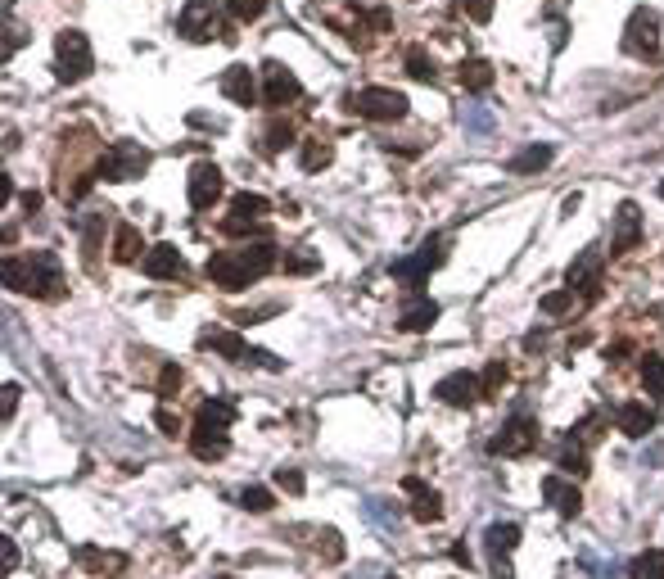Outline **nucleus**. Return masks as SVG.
I'll return each mask as SVG.
<instances>
[{"mask_svg":"<svg viewBox=\"0 0 664 579\" xmlns=\"http://www.w3.org/2000/svg\"><path fill=\"white\" fill-rule=\"evenodd\" d=\"M628 579H664V548H646L633 557Z\"/></svg>","mask_w":664,"mask_h":579,"instance_id":"31","label":"nucleus"},{"mask_svg":"<svg viewBox=\"0 0 664 579\" xmlns=\"http://www.w3.org/2000/svg\"><path fill=\"white\" fill-rule=\"evenodd\" d=\"M434 322H439V304H430V299H416L412 308H403V317H398V331L421 335V331H430Z\"/></svg>","mask_w":664,"mask_h":579,"instance_id":"25","label":"nucleus"},{"mask_svg":"<svg viewBox=\"0 0 664 579\" xmlns=\"http://www.w3.org/2000/svg\"><path fill=\"white\" fill-rule=\"evenodd\" d=\"M240 507H244V512H253V516H262V512H272V507H276V498H272V489L249 485L240 494Z\"/></svg>","mask_w":664,"mask_h":579,"instance_id":"35","label":"nucleus"},{"mask_svg":"<svg viewBox=\"0 0 664 579\" xmlns=\"http://www.w3.org/2000/svg\"><path fill=\"white\" fill-rule=\"evenodd\" d=\"M290 141H294V127L285 123V118H272L267 132H262V154H281Z\"/></svg>","mask_w":664,"mask_h":579,"instance_id":"33","label":"nucleus"},{"mask_svg":"<svg viewBox=\"0 0 664 579\" xmlns=\"http://www.w3.org/2000/svg\"><path fill=\"white\" fill-rule=\"evenodd\" d=\"M299 95H303L299 77H294L281 59H267V64H262V105H267V109H285V105H294Z\"/></svg>","mask_w":664,"mask_h":579,"instance_id":"12","label":"nucleus"},{"mask_svg":"<svg viewBox=\"0 0 664 579\" xmlns=\"http://www.w3.org/2000/svg\"><path fill=\"white\" fill-rule=\"evenodd\" d=\"M552 159H556V150H552V145H529V150L511 154V163H506V168H511L515 177H529V172H543Z\"/></svg>","mask_w":664,"mask_h":579,"instance_id":"27","label":"nucleus"},{"mask_svg":"<svg viewBox=\"0 0 664 579\" xmlns=\"http://www.w3.org/2000/svg\"><path fill=\"white\" fill-rule=\"evenodd\" d=\"M55 68H59V82H82L86 73L95 68V55H91V41L82 32H59L55 37Z\"/></svg>","mask_w":664,"mask_h":579,"instance_id":"10","label":"nucleus"},{"mask_svg":"<svg viewBox=\"0 0 664 579\" xmlns=\"http://www.w3.org/2000/svg\"><path fill=\"white\" fill-rule=\"evenodd\" d=\"M262 10H267V0H226V14H231L235 23H253V19H262Z\"/></svg>","mask_w":664,"mask_h":579,"instance_id":"38","label":"nucleus"},{"mask_svg":"<svg viewBox=\"0 0 664 579\" xmlns=\"http://www.w3.org/2000/svg\"><path fill=\"white\" fill-rule=\"evenodd\" d=\"M543 498H547V507H552L556 516H565V521H574V516L583 512L579 485H570L565 475H547V480H543Z\"/></svg>","mask_w":664,"mask_h":579,"instance_id":"18","label":"nucleus"},{"mask_svg":"<svg viewBox=\"0 0 664 579\" xmlns=\"http://www.w3.org/2000/svg\"><path fill=\"white\" fill-rule=\"evenodd\" d=\"M642 245V209L633 200L619 204L615 213V236H610V254H628V249Z\"/></svg>","mask_w":664,"mask_h":579,"instance_id":"17","label":"nucleus"},{"mask_svg":"<svg viewBox=\"0 0 664 579\" xmlns=\"http://www.w3.org/2000/svg\"><path fill=\"white\" fill-rule=\"evenodd\" d=\"M660 200H664V181H660Z\"/></svg>","mask_w":664,"mask_h":579,"instance_id":"50","label":"nucleus"},{"mask_svg":"<svg viewBox=\"0 0 664 579\" xmlns=\"http://www.w3.org/2000/svg\"><path fill=\"white\" fill-rule=\"evenodd\" d=\"M222 190H226V181H222V168H217V163H195V168H190L186 195H190V209L195 213L213 209V204L222 200Z\"/></svg>","mask_w":664,"mask_h":579,"instance_id":"15","label":"nucleus"},{"mask_svg":"<svg viewBox=\"0 0 664 579\" xmlns=\"http://www.w3.org/2000/svg\"><path fill=\"white\" fill-rule=\"evenodd\" d=\"M267 213H272V204L262 200V195H253V190H244V195H235V200H231V213L222 218V231H226V236H249V231L262 227Z\"/></svg>","mask_w":664,"mask_h":579,"instance_id":"14","label":"nucleus"},{"mask_svg":"<svg viewBox=\"0 0 664 579\" xmlns=\"http://www.w3.org/2000/svg\"><path fill=\"white\" fill-rule=\"evenodd\" d=\"M461 5H466V14L475 23H488L493 19V0H461Z\"/></svg>","mask_w":664,"mask_h":579,"instance_id":"45","label":"nucleus"},{"mask_svg":"<svg viewBox=\"0 0 664 579\" xmlns=\"http://www.w3.org/2000/svg\"><path fill=\"white\" fill-rule=\"evenodd\" d=\"M330 159H335L330 141H321V136H308V141H303V150H299L303 172H321V168H330Z\"/></svg>","mask_w":664,"mask_h":579,"instance_id":"30","label":"nucleus"},{"mask_svg":"<svg viewBox=\"0 0 664 579\" xmlns=\"http://www.w3.org/2000/svg\"><path fill=\"white\" fill-rule=\"evenodd\" d=\"M448 258V236H430L421 249H416L412 258H403V263H393V281H403L407 290H425V281H430V272Z\"/></svg>","mask_w":664,"mask_h":579,"instance_id":"7","label":"nucleus"},{"mask_svg":"<svg viewBox=\"0 0 664 579\" xmlns=\"http://www.w3.org/2000/svg\"><path fill=\"white\" fill-rule=\"evenodd\" d=\"M570 290H583L588 304L601 295V254L597 249H583V258L570 267Z\"/></svg>","mask_w":664,"mask_h":579,"instance_id":"22","label":"nucleus"},{"mask_svg":"<svg viewBox=\"0 0 664 579\" xmlns=\"http://www.w3.org/2000/svg\"><path fill=\"white\" fill-rule=\"evenodd\" d=\"M538 308H543L547 317L570 313V308H574V290H556V295H543V304H538Z\"/></svg>","mask_w":664,"mask_h":579,"instance_id":"39","label":"nucleus"},{"mask_svg":"<svg viewBox=\"0 0 664 579\" xmlns=\"http://www.w3.org/2000/svg\"><path fill=\"white\" fill-rule=\"evenodd\" d=\"M303 534H308V548H321V557H326V561H344V539H339V534L335 530H303Z\"/></svg>","mask_w":664,"mask_h":579,"instance_id":"34","label":"nucleus"},{"mask_svg":"<svg viewBox=\"0 0 664 579\" xmlns=\"http://www.w3.org/2000/svg\"><path fill=\"white\" fill-rule=\"evenodd\" d=\"M14 566H19V548H14V543H5V575H10Z\"/></svg>","mask_w":664,"mask_h":579,"instance_id":"48","label":"nucleus"},{"mask_svg":"<svg viewBox=\"0 0 664 579\" xmlns=\"http://www.w3.org/2000/svg\"><path fill=\"white\" fill-rule=\"evenodd\" d=\"M0 276L14 295H32V299H64L68 295V276L50 249H32V254H5Z\"/></svg>","mask_w":664,"mask_h":579,"instance_id":"1","label":"nucleus"},{"mask_svg":"<svg viewBox=\"0 0 664 579\" xmlns=\"http://www.w3.org/2000/svg\"><path fill=\"white\" fill-rule=\"evenodd\" d=\"M484 543H488V566H493V579H515L511 552H515V543H520V525H511V521L488 525Z\"/></svg>","mask_w":664,"mask_h":579,"instance_id":"13","label":"nucleus"},{"mask_svg":"<svg viewBox=\"0 0 664 579\" xmlns=\"http://www.w3.org/2000/svg\"><path fill=\"white\" fill-rule=\"evenodd\" d=\"M276 485H281L285 494H303V475L294 471V466H285V471H276Z\"/></svg>","mask_w":664,"mask_h":579,"instance_id":"44","label":"nucleus"},{"mask_svg":"<svg viewBox=\"0 0 664 579\" xmlns=\"http://www.w3.org/2000/svg\"><path fill=\"white\" fill-rule=\"evenodd\" d=\"M285 258L276 254V245L258 240V245H244V249H231V254H213L208 258V281H217L222 290H244V285L262 281V276L281 267Z\"/></svg>","mask_w":664,"mask_h":579,"instance_id":"2","label":"nucleus"},{"mask_svg":"<svg viewBox=\"0 0 664 579\" xmlns=\"http://www.w3.org/2000/svg\"><path fill=\"white\" fill-rule=\"evenodd\" d=\"M362 516H366V521H371L380 534H398V512H393L384 498H366V503H362Z\"/></svg>","mask_w":664,"mask_h":579,"instance_id":"32","label":"nucleus"},{"mask_svg":"<svg viewBox=\"0 0 664 579\" xmlns=\"http://www.w3.org/2000/svg\"><path fill=\"white\" fill-rule=\"evenodd\" d=\"M407 73H412L416 82H434V77H439V73H434V59L425 55L421 46H412V50H407Z\"/></svg>","mask_w":664,"mask_h":579,"instance_id":"36","label":"nucleus"},{"mask_svg":"<svg viewBox=\"0 0 664 579\" xmlns=\"http://www.w3.org/2000/svg\"><path fill=\"white\" fill-rule=\"evenodd\" d=\"M403 489H407V498H412V516H416L421 525H434V521L443 516V498L434 494L430 485H425L421 475H407Z\"/></svg>","mask_w":664,"mask_h":579,"instance_id":"20","label":"nucleus"},{"mask_svg":"<svg viewBox=\"0 0 664 579\" xmlns=\"http://www.w3.org/2000/svg\"><path fill=\"white\" fill-rule=\"evenodd\" d=\"M231 421H235L231 399H208L204 408L195 412V426H190V453H195L199 462H222L226 448H231V439H226Z\"/></svg>","mask_w":664,"mask_h":579,"instance_id":"3","label":"nucleus"},{"mask_svg":"<svg viewBox=\"0 0 664 579\" xmlns=\"http://www.w3.org/2000/svg\"><path fill=\"white\" fill-rule=\"evenodd\" d=\"M100 231H104V218H86V231H82L86 263H91V258H95V245H100Z\"/></svg>","mask_w":664,"mask_h":579,"instance_id":"42","label":"nucleus"},{"mask_svg":"<svg viewBox=\"0 0 664 579\" xmlns=\"http://www.w3.org/2000/svg\"><path fill=\"white\" fill-rule=\"evenodd\" d=\"M145 168H150V150L136 141H118L95 159V177L100 181H136L145 177Z\"/></svg>","mask_w":664,"mask_h":579,"instance_id":"6","label":"nucleus"},{"mask_svg":"<svg viewBox=\"0 0 664 579\" xmlns=\"http://www.w3.org/2000/svg\"><path fill=\"white\" fill-rule=\"evenodd\" d=\"M217 579H235V575H217Z\"/></svg>","mask_w":664,"mask_h":579,"instance_id":"51","label":"nucleus"},{"mask_svg":"<svg viewBox=\"0 0 664 579\" xmlns=\"http://www.w3.org/2000/svg\"><path fill=\"white\" fill-rule=\"evenodd\" d=\"M199 349H213V353H222V358L240 362V367H267V371H281V367H285L276 353L253 349L244 335L226 331V326H208V331H199Z\"/></svg>","mask_w":664,"mask_h":579,"instance_id":"4","label":"nucleus"},{"mask_svg":"<svg viewBox=\"0 0 664 579\" xmlns=\"http://www.w3.org/2000/svg\"><path fill=\"white\" fill-rule=\"evenodd\" d=\"M73 557H77V566L95 570V575H113V579H118L122 570H127V557H122V552H100V548H91V543H82Z\"/></svg>","mask_w":664,"mask_h":579,"instance_id":"24","label":"nucleus"},{"mask_svg":"<svg viewBox=\"0 0 664 579\" xmlns=\"http://www.w3.org/2000/svg\"><path fill=\"white\" fill-rule=\"evenodd\" d=\"M285 272H294V276L317 272V254H312V249H294V254L285 258Z\"/></svg>","mask_w":664,"mask_h":579,"instance_id":"40","label":"nucleus"},{"mask_svg":"<svg viewBox=\"0 0 664 579\" xmlns=\"http://www.w3.org/2000/svg\"><path fill=\"white\" fill-rule=\"evenodd\" d=\"M434 399L448 403V408H470V403L484 399V394H479V376L475 371H452V376H443L439 385H434Z\"/></svg>","mask_w":664,"mask_h":579,"instance_id":"16","label":"nucleus"},{"mask_svg":"<svg viewBox=\"0 0 664 579\" xmlns=\"http://www.w3.org/2000/svg\"><path fill=\"white\" fill-rule=\"evenodd\" d=\"M457 82L466 86V91L484 95L488 86H493V64H488V59H461V68H457Z\"/></svg>","mask_w":664,"mask_h":579,"instance_id":"28","label":"nucleus"},{"mask_svg":"<svg viewBox=\"0 0 664 579\" xmlns=\"http://www.w3.org/2000/svg\"><path fill=\"white\" fill-rule=\"evenodd\" d=\"M150 249H145L141 231L131 227V222H118V236H113V258L118 263H136V258H145Z\"/></svg>","mask_w":664,"mask_h":579,"instance_id":"26","label":"nucleus"},{"mask_svg":"<svg viewBox=\"0 0 664 579\" xmlns=\"http://www.w3.org/2000/svg\"><path fill=\"white\" fill-rule=\"evenodd\" d=\"M637 371H642V385L651 399H664V358L660 353H642L637 358Z\"/></svg>","mask_w":664,"mask_h":579,"instance_id":"29","label":"nucleus"},{"mask_svg":"<svg viewBox=\"0 0 664 579\" xmlns=\"http://www.w3.org/2000/svg\"><path fill=\"white\" fill-rule=\"evenodd\" d=\"M615 426H619V435H628V439L651 435V430H655V408H642V403H624V408L615 412Z\"/></svg>","mask_w":664,"mask_h":579,"instance_id":"23","label":"nucleus"},{"mask_svg":"<svg viewBox=\"0 0 664 579\" xmlns=\"http://www.w3.org/2000/svg\"><path fill=\"white\" fill-rule=\"evenodd\" d=\"M154 421H159V430H168V435H177V430H181L177 412H168V408H159V417H154Z\"/></svg>","mask_w":664,"mask_h":579,"instance_id":"47","label":"nucleus"},{"mask_svg":"<svg viewBox=\"0 0 664 579\" xmlns=\"http://www.w3.org/2000/svg\"><path fill=\"white\" fill-rule=\"evenodd\" d=\"M502 385H506V362H488L484 376H479V394H484V399H497Z\"/></svg>","mask_w":664,"mask_h":579,"instance_id":"37","label":"nucleus"},{"mask_svg":"<svg viewBox=\"0 0 664 579\" xmlns=\"http://www.w3.org/2000/svg\"><path fill=\"white\" fill-rule=\"evenodd\" d=\"M19 28H14V23H10V41H5V55H14V50H19Z\"/></svg>","mask_w":664,"mask_h":579,"instance_id":"49","label":"nucleus"},{"mask_svg":"<svg viewBox=\"0 0 664 579\" xmlns=\"http://www.w3.org/2000/svg\"><path fill=\"white\" fill-rule=\"evenodd\" d=\"M579 561H583V566H588V570H592V575H597V579H615V561H610V557H606V561H597V557H592V552H583Z\"/></svg>","mask_w":664,"mask_h":579,"instance_id":"43","label":"nucleus"},{"mask_svg":"<svg viewBox=\"0 0 664 579\" xmlns=\"http://www.w3.org/2000/svg\"><path fill=\"white\" fill-rule=\"evenodd\" d=\"M14 408H19V385H5V403H0V412H5V421L14 417Z\"/></svg>","mask_w":664,"mask_h":579,"instance_id":"46","label":"nucleus"},{"mask_svg":"<svg viewBox=\"0 0 664 579\" xmlns=\"http://www.w3.org/2000/svg\"><path fill=\"white\" fill-rule=\"evenodd\" d=\"M624 55L633 59H660V14L651 10V5H642V10L628 14L624 23Z\"/></svg>","mask_w":664,"mask_h":579,"instance_id":"9","label":"nucleus"},{"mask_svg":"<svg viewBox=\"0 0 664 579\" xmlns=\"http://www.w3.org/2000/svg\"><path fill=\"white\" fill-rule=\"evenodd\" d=\"M258 77H262V73H253V68L231 64V68L222 73V95L231 100V105H244V109H249L253 100H258Z\"/></svg>","mask_w":664,"mask_h":579,"instance_id":"19","label":"nucleus"},{"mask_svg":"<svg viewBox=\"0 0 664 579\" xmlns=\"http://www.w3.org/2000/svg\"><path fill=\"white\" fill-rule=\"evenodd\" d=\"M177 390H181V367H177V362H168L163 376H159V399H172Z\"/></svg>","mask_w":664,"mask_h":579,"instance_id":"41","label":"nucleus"},{"mask_svg":"<svg viewBox=\"0 0 664 579\" xmlns=\"http://www.w3.org/2000/svg\"><path fill=\"white\" fill-rule=\"evenodd\" d=\"M534 448H538V421L529 412H511L502 421V430L488 439V453L493 457H524V453H534Z\"/></svg>","mask_w":664,"mask_h":579,"instance_id":"8","label":"nucleus"},{"mask_svg":"<svg viewBox=\"0 0 664 579\" xmlns=\"http://www.w3.org/2000/svg\"><path fill=\"white\" fill-rule=\"evenodd\" d=\"M177 32L186 41H195V46H204V41H213V37H226L222 5H217V0H190L177 19Z\"/></svg>","mask_w":664,"mask_h":579,"instance_id":"11","label":"nucleus"},{"mask_svg":"<svg viewBox=\"0 0 664 579\" xmlns=\"http://www.w3.org/2000/svg\"><path fill=\"white\" fill-rule=\"evenodd\" d=\"M353 114L371 118V123H398V118H407V95L393 91V86H362V91H353L344 100Z\"/></svg>","mask_w":664,"mask_h":579,"instance_id":"5","label":"nucleus"},{"mask_svg":"<svg viewBox=\"0 0 664 579\" xmlns=\"http://www.w3.org/2000/svg\"><path fill=\"white\" fill-rule=\"evenodd\" d=\"M384 579H398V575H384Z\"/></svg>","mask_w":664,"mask_h":579,"instance_id":"52","label":"nucleus"},{"mask_svg":"<svg viewBox=\"0 0 664 579\" xmlns=\"http://www.w3.org/2000/svg\"><path fill=\"white\" fill-rule=\"evenodd\" d=\"M141 272L154 276V281H172V276L186 272V258H181L177 245H154L150 254L141 258Z\"/></svg>","mask_w":664,"mask_h":579,"instance_id":"21","label":"nucleus"}]
</instances>
